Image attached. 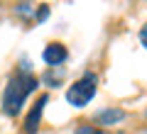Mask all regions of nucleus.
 I'll use <instances>...</instances> for the list:
<instances>
[{
  "label": "nucleus",
  "mask_w": 147,
  "mask_h": 134,
  "mask_svg": "<svg viewBox=\"0 0 147 134\" xmlns=\"http://www.w3.org/2000/svg\"><path fill=\"white\" fill-rule=\"evenodd\" d=\"M37 88V78L30 76V73L20 71L15 73V76L7 81L5 85V95H3V112L7 115V117H15V115H20L22 105H25L27 95L32 93Z\"/></svg>",
  "instance_id": "1"
},
{
  "label": "nucleus",
  "mask_w": 147,
  "mask_h": 134,
  "mask_svg": "<svg viewBox=\"0 0 147 134\" xmlns=\"http://www.w3.org/2000/svg\"><path fill=\"white\" fill-rule=\"evenodd\" d=\"M96 85H98V78H96L93 73H86L84 78H79V81L66 90L69 105H74V107H86V105L93 100V95H96Z\"/></svg>",
  "instance_id": "2"
},
{
  "label": "nucleus",
  "mask_w": 147,
  "mask_h": 134,
  "mask_svg": "<svg viewBox=\"0 0 147 134\" xmlns=\"http://www.w3.org/2000/svg\"><path fill=\"white\" fill-rule=\"evenodd\" d=\"M47 103H49V95H39V98H37V103L32 105L30 115H27V119H25V132H27V134H34L37 129H39L42 112H44V105H47Z\"/></svg>",
  "instance_id": "3"
},
{
  "label": "nucleus",
  "mask_w": 147,
  "mask_h": 134,
  "mask_svg": "<svg viewBox=\"0 0 147 134\" xmlns=\"http://www.w3.org/2000/svg\"><path fill=\"white\" fill-rule=\"evenodd\" d=\"M66 47L64 44H57V41H52V44H47L44 47V51H42V59L49 63V66H59V63H64L66 61Z\"/></svg>",
  "instance_id": "4"
},
{
  "label": "nucleus",
  "mask_w": 147,
  "mask_h": 134,
  "mask_svg": "<svg viewBox=\"0 0 147 134\" xmlns=\"http://www.w3.org/2000/svg\"><path fill=\"white\" fill-rule=\"evenodd\" d=\"M120 119H125V112L118 107H110V110H103V112L96 115V122L103 124V127H113V124H118Z\"/></svg>",
  "instance_id": "5"
},
{
  "label": "nucleus",
  "mask_w": 147,
  "mask_h": 134,
  "mask_svg": "<svg viewBox=\"0 0 147 134\" xmlns=\"http://www.w3.org/2000/svg\"><path fill=\"white\" fill-rule=\"evenodd\" d=\"M76 134H103V132H100V129H96V127H91V124H84V127L76 129Z\"/></svg>",
  "instance_id": "6"
},
{
  "label": "nucleus",
  "mask_w": 147,
  "mask_h": 134,
  "mask_svg": "<svg viewBox=\"0 0 147 134\" xmlns=\"http://www.w3.org/2000/svg\"><path fill=\"white\" fill-rule=\"evenodd\" d=\"M49 17V7L47 5H39V10H37V20L42 22V20H47Z\"/></svg>",
  "instance_id": "7"
},
{
  "label": "nucleus",
  "mask_w": 147,
  "mask_h": 134,
  "mask_svg": "<svg viewBox=\"0 0 147 134\" xmlns=\"http://www.w3.org/2000/svg\"><path fill=\"white\" fill-rule=\"evenodd\" d=\"M140 41H142V47L147 49V25H145V27L140 29Z\"/></svg>",
  "instance_id": "8"
}]
</instances>
